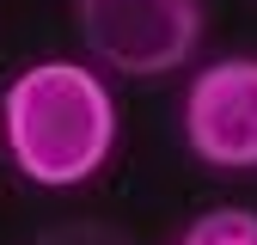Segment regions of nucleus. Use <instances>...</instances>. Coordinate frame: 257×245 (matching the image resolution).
<instances>
[{"instance_id": "f257e3e1", "label": "nucleus", "mask_w": 257, "mask_h": 245, "mask_svg": "<svg viewBox=\"0 0 257 245\" xmlns=\"http://www.w3.org/2000/svg\"><path fill=\"white\" fill-rule=\"evenodd\" d=\"M0 141L25 184L74 190L116 147V98L86 61H31L0 92Z\"/></svg>"}, {"instance_id": "f03ea898", "label": "nucleus", "mask_w": 257, "mask_h": 245, "mask_svg": "<svg viewBox=\"0 0 257 245\" xmlns=\"http://www.w3.org/2000/svg\"><path fill=\"white\" fill-rule=\"evenodd\" d=\"M74 19L86 55L128 80L178 74L202 43L196 0H74Z\"/></svg>"}, {"instance_id": "7ed1b4c3", "label": "nucleus", "mask_w": 257, "mask_h": 245, "mask_svg": "<svg viewBox=\"0 0 257 245\" xmlns=\"http://www.w3.org/2000/svg\"><path fill=\"white\" fill-rule=\"evenodd\" d=\"M184 147L208 172H257V55H220L184 92Z\"/></svg>"}, {"instance_id": "20e7f679", "label": "nucleus", "mask_w": 257, "mask_h": 245, "mask_svg": "<svg viewBox=\"0 0 257 245\" xmlns=\"http://www.w3.org/2000/svg\"><path fill=\"white\" fill-rule=\"evenodd\" d=\"M178 245H257V214L251 208H208L178 233Z\"/></svg>"}, {"instance_id": "39448f33", "label": "nucleus", "mask_w": 257, "mask_h": 245, "mask_svg": "<svg viewBox=\"0 0 257 245\" xmlns=\"http://www.w3.org/2000/svg\"><path fill=\"white\" fill-rule=\"evenodd\" d=\"M43 245H116V239H104V233H55Z\"/></svg>"}]
</instances>
